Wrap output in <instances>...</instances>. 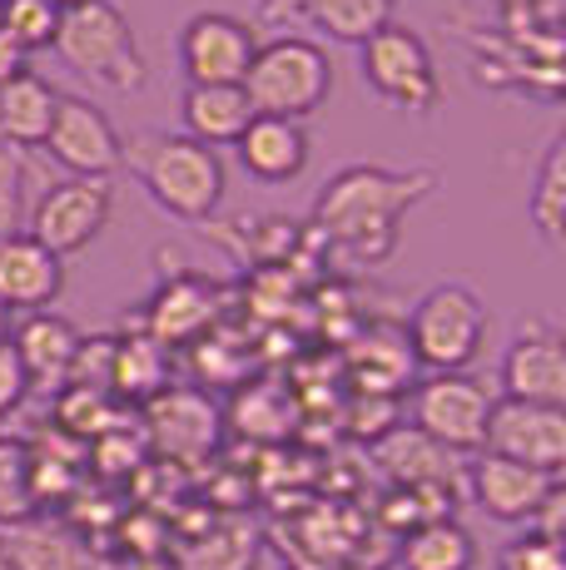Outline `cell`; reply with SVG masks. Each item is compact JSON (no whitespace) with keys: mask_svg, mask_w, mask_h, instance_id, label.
Returning <instances> with one entry per match:
<instances>
[{"mask_svg":"<svg viewBox=\"0 0 566 570\" xmlns=\"http://www.w3.org/2000/svg\"><path fill=\"white\" fill-rule=\"evenodd\" d=\"M482 452L507 456L517 466L547 471V476H562L566 466V407H537V402H492V416H487V436Z\"/></svg>","mask_w":566,"mask_h":570,"instance_id":"7c38bea8","label":"cell"},{"mask_svg":"<svg viewBox=\"0 0 566 570\" xmlns=\"http://www.w3.org/2000/svg\"><path fill=\"white\" fill-rule=\"evenodd\" d=\"M234 149H238V164L258 184H289L309 169V129L293 125V119L254 115L244 135L234 139Z\"/></svg>","mask_w":566,"mask_h":570,"instance_id":"ac0fdd59","label":"cell"},{"mask_svg":"<svg viewBox=\"0 0 566 570\" xmlns=\"http://www.w3.org/2000/svg\"><path fill=\"white\" fill-rule=\"evenodd\" d=\"M0 30H10V40L26 55L50 50L60 30V10L50 0H0Z\"/></svg>","mask_w":566,"mask_h":570,"instance_id":"4316f807","label":"cell"},{"mask_svg":"<svg viewBox=\"0 0 566 570\" xmlns=\"http://www.w3.org/2000/svg\"><path fill=\"white\" fill-rule=\"evenodd\" d=\"M487 327H492V313L467 283H438L412 303L402 337H408L412 363L428 372H467L482 353Z\"/></svg>","mask_w":566,"mask_h":570,"instance_id":"5b68a950","label":"cell"},{"mask_svg":"<svg viewBox=\"0 0 566 570\" xmlns=\"http://www.w3.org/2000/svg\"><path fill=\"white\" fill-rule=\"evenodd\" d=\"M507 402H537V407H566V337L552 317L527 313L511 327V343L497 367Z\"/></svg>","mask_w":566,"mask_h":570,"instance_id":"9c48e42d","label":"cell"},{"mask_svg":"<svg viewBox=\"0 0 566 570\" xmlns=\"http://www.w3.org/2000/svg\"><path fill=\"white\" fill-rule=\"evenodd\" d=\"M244 95L254 115H274L303 125L319 115L333 95V60L319 40L309 36H274L258 40V55L244 75Z\"/></svg>","mask_w":566,"mask_h":570,"instance_id":"277c9868","label":"cell"},{"mask_svg":"<svg viewBox=\"0 0 566 570\" xmlns=\"http://www.w3.org/2000/svg\"><path fill=\"white\" fill-rule=\"evenodd\" d=\"M46 149L60 169H70V179H110L115 169H125V139L110 125L105 109H95L80 95H60L56 119L46 129Z\"/></svg>","mask_w":566,"mask_h":570,"instance_id":"8fae6325","label":"cell"},{"mask_svg":"<svg viewBox=\"0 0 566 570\" xmlns=\"http://www.w3.org/2000/svg\"><path fill=\"white\" fill-rule=\"evenodd\" d=\"M20 214H26V164L16 149H0V244L20 234Z\"/></svg>","mask_w":566,"mask_h":570,"instance_id":"f546056e","label":"cell"},{"mask_svg":"<svg viewBox=\"0 0 566 570\" xmlns=\"http://www.w3.org/2000/svg\"><path fill=\"white\" fill-rule=\"evenodd\" d=\"M0 570H10V561H6V551H0Z\"/></svg>","mask_w":566,"mask_h":570,"instance_id":"d590c367","label":"cell"},{"mask_svg":"<svg viewBox=\"0 0 566 570\" xmlns=\"http://www.w3.org/2000/svg\"><path fill=\"white\" fill-rule=\"evenodd\" d=\"M214 317H219V293L214 283L194 278V273H179L149 303V333H155L159 347L174 343H194L199 333H209Z\"/></svg>","mask_w":566,"mask_h":570,"instance_id":"d6986e66","label":"cell"},{"mask_svg":"<svg viewBox=\"0 0 566 570\" xmlns=\"http://www.w3.org/2000/svg\"><path fill=\"white\" fill-rule=\"evenodd\" d=\"M248 566H254V535H248L244 525H219V531H209L194 546L189 561H184V570H248Z\"/></svg>","mask_w":566,"mask_h":570,"instance_id":"f1b7e54d","label":"cell"},{"mask_svg":"<svg viewBox=\"0 0 566 570\" xmlns=\"http://www.w3.org/2000/svg\"><path fill=\"white\" fill-rule=\"evenodd\" d=\"M492 392L472 372H428L412 387V432L438 442L442 452H482L487 416H492Z\"/></svg>","mask_w":566,"mask_h":570,"instance_id":"52a82bcc","label":"cell"},{"mask_svg":"<svg viewBox=\"0 0 566 570\" xmlns=\"http://www.w3.org/2000/svg\"><path fill=\"white\" fill-rule=\"evenodd\" d=\"M388 20H393V0H264L258 6V26H309L323 30L329 40H343V46H363Z\"/></svg>","mask_w":566,"mask_h":570,"instance_id":"5bb4252c","label":"cell"},{"mask_svg":"<svg viewBox=\"0 0 566 570\" xmlns=\"http://www.w3.org/2000/svg\"><path fill=\"white\" fill-rule=\"evenodd\" d=\"M258 55V30L224 10H199L179 30V70L184 85H244Z\"/></svg>","mask_w":566,"mask_h":570,"instance_id":"30bf717a","label":"cell"},{"mask_svg":"<svg viewBox=\"0 0 566 570\" xmlns=\"http://www.w3.org/2000/svg\"><path fill=\"white\" fill-rule=\"evenodd\" d=\"M165 377V347L155 337H139V343H115V372L110 387L119 392H149Z\"/></svg>","mask_w":566,"mask_h":570,"instance_id":"83f0119b","label":"cell"},{"mask_svg":"<svg viewBox=\"0 0 566 570\" xmlns=\"http://www.w3.org/2000/svg\"><path fill=\"white\" fill-rule=\"evenodd\" d=\"M50 6H56L60 16H65V10H80V6H90V0H50Z\"/></svg>","mask_w":566,"mask_h":570,"instance_id":"836d02e7","label":"cell"},{"mask_svg":"<svg viewBox=\"0 0 566 570\" xmlns=\"http://www.w3.org/2000/svg\"><path fill=\"white\" fill-rule=\"evenodd\" d=\"M502 570H566V551L552 535L527 531V535H517V541H507Z\"/></svg>","mask_w":566,"mask_h":570,"instance_id":"4dcf8cb0","label":"cell"},{"mask_svg":"<svg viewBox=\"0 0 566 570\" xmlns=\"http://www.w3.org/2000/svg\"><path fill=\"white\" fill-rule=\"evenodd\" d=\"M472 501L487 511L492 521L502 525H531L547 497L562 487V476H547V471H531V466H517L507 456H492L482 452L472 462Z\"/></svg>","mask_w":566,"mask_h":570,"instance_id":"4fadbf2b","label":"cell"},{"mask_svg":"<svg viewBox=\"0 0 566 570\" xmlns=\"http://www.w3.org/2000/svg\"><path fill=\"white\" fill-rule=\"evenodd\" d=\"M110 214H115L110 179H56L50 189H40L36 208H30V238L65 263L110 228Z\"/></svg>","mask_w":566,"mask_h":570,"instance_id":"ba28073f","label":"cell"},{"mask_svg":"<svg viewBox=\"0 0 566 570\" xmlns=\"http://www.w3.org/2000/svg\"><path fill=\"white\" fill-rule=\"evenodd\" d=\"M65 293V263L40 248L30 234H10L0 244V308L10 317L26 313H50Z\"/></svg>","mask_w":566,"mask_h":570,"instance_id":"9a60e30c","label":"cell"},{"mask_svg":"<svg viewBox=\"0 0 566 570\" xmlns=\"http://www.w3.org/2000/svg\"><path fill=\"white\" fill-rule=\"evenodd\" d=\"M56 105H60V95L50 90L36 70H26L10 85H0V145L40 149L46 145L50 119H56Z\"/></svg>","mask_w":566,"mask_h":570,"instance_id":"7402d4cb","label":"cell"},{"mask_svg":"<svg viewBox=\"0 0 566 570\" xmlns=\"http://www.w3.org/2000/svg\"><path fill=\"white\" fill-rule=\"evenodd\" d=\"M30 70V55L10 40V30H0V85H10L16 75H26Z\"/></svg>","mask_w":566,"mask_h":570,"instance_id":"d6a6232c","label":"cell"},{"mask_svg":"<svg viewBox=\"0 0 566 570\" xmlns=\"http://www.w3.org/2000/svg\"><path fill=\"white\" fill-rule=\"evenodd\" d=\"M36 517V491H30V452L10 436H0V531Z\"/></svg>","mask_w":566,"mask_h":570,"instance_id":"484cf974","label":"cell"},{"mask_svg":"<svg viewBox=\"0 0 566 570\" xmlns=\"http://www.w3.org/2000/svg\"><path fill=\"white\" fill-rule=\"evenodd\" d=\"M125 164L139 179V189L179 224H209L224 204V159L209 145L169 129H145L125 139Z\"/></svg>","mask_w":566,"mask_h":570,"instance_id":"7a4b0ae2","label":"cell"},{"mask_svg":"<svg viewBox=\"0 0 566 570\" xmlns=\"http://www.w3.org/2000/svg\"><path fill=\"white\" fill-rule=\"evenodd\" d=\"M50 50H56L80 80L100 85V90H110V95H139L149 80L145 50H139L135 30H129L125 10H119L115 0H90V6H80V10H65Z\"/></svg>","mask_w":566,"mask_h":570,"instance_id":"3957f363","label":"cell"},{"mask_svg":"<svg viewBox=\"0 0 566 570\" xmlns=\"http://www.w3.org/2000/svg\"><path fill=\"white\" fill-rule=\"evenodd\" d=\"M179 115H184V135L219 149V145H234L248 129L254 105H248L244 85H184Z\"/></svg>","mask_w":566,"mask_h":570,"instance_id":"ffe728a7","label":"cell"},{"mask_svg":"<svg viewBox=\"0 0 566 570\" xmlns=\"http://www.w3.org/2000/svg\"><path fill=\"white\" fill-rule=\"evenodd\" d=\"M378 466L393 476V487H432V491H452L457 497V466L452 452H442L438 442H428L412 426H398L378 442Z\"/></svg>","mask_w":566,"mask_h":570,"instance_id":"44dd1931","label":"cell"},{"mask_svg":"<svg viewBox=\"0 0 566 570\" xmlns=\"http://www.w3.org/2000/svg\"><path fill=\"white\" fill-rule=\"evenodd\" d=\"M472 556H477L472 535H467V525L452 521V517L418 525V531H408L398 546L402 570H472Z\"/></svg>","mask_w":566,"mask_h":570,"instance_id":"cb8c5ba5","label":"cell"},{"mask_svg":"<svg viewBox=\"0 0 566 570\" xmlns=\"http://www.w3.org/2000/svg\"><path fill=\"white\" fill-rule=\"evenodd\" d=\"M26 397H30V377H26V367H20L16 347H10V337H6V343H0V422H6Z\"/></svg>","mask_w":566,"mask_h":570,"instance_id":"1f68e13d","label":"cell"},{"mask_svg":"<svg viewBox=\"0 0 566 570\" xmlns=\"http://www.w3.org/2000/svg\"><path fill=\"white\" fill-rule=\"evenodd\" d=\"M0 551H6L10 570H115L75 525L40 521V517L6 525L0 531Z\"/></svg>","mask_w":566,"mask_h":570,"instance_id":"2e32d148","label":"cell"},{"mask_svg":"<svg viewBox=\"0 0 566 570\" xmlns=\"http://www.w3.org/2000/svg\"><path fill=\"white\" fill-rule=\"evenodd\" d=\"M149 422H155V436L174 456L209 452L214 432H219V416H214V407L199 392H159L155 407H149Z\"/></svg>","mask_w":566,"mask_h":570,"instance_id":"603a6c76","label":"cell"},{"mask_svg":"<svg viewBox=\"0 0 566 570\" xmlns=\"http://www.w3.org/2000/svg\"><path fill=\"white\" fill-rule=\"evenodd\" d=\"M358 70H363V85L393 109H412V115H432L442 105V80L438 65H432L428 40L412 26H398L388 20L383 30L358 46Z\"/></svg>","mask_w":566,"mask_h":570,"instance_id":"8992f818","label":"cell"},{"mask_svg":"<svg viewBox=\"0 0 566 570\" xmlns=\"http://www.w3.org/2000/svg\"><path fill=\"white\" fill-rule=\"evenodd\" d=\"M10 347H16L30 387L60 392L65 382H70L75 353H80V333H75V323H65L60 313H26L10 327Z\"/></svg>","mask_w":566,"mask_h":570,"instance_id":"e0dca14e","label":"cell"},{"mask_svg":"<svg viewBox=\"0 0 566 570\" xmlns=\"http://www.w3.org/2000/svg\"><path fill=\"white\" fill-rule=\"evenodd\" d=\"M527 218L547 248L566 244V139L562 135H552L547 155H541L537 184L527 194Z\"/></svg>","mask_w":566,"mask_h":570,"instance_id":"d4e9b609","label":"cell"},{"mask_svg":"<svg viewBox=\"0 0 566 570\" xmlns=\"http://www.w3.org/2000/svg\"><path fill=\"white\" fill-rule=\"evenodd\" d=\"M6 337H10V313L0 308V343H6Z\"/></svg>","mask_w":566,"mask_h":570,"instance_id":"e575fe53","label":"cell"},{"mask_svg":"<svg viewBox=\"0 0 566 570\" xmlns=\"http://www.w3.org/2000/svg\"><path fill=\"white\" fill-rule=\"evenodd\" d=\"M438 189L432 169H383V164H353L339 169L313 199V228L329 248L353 254L358 263H383L398 244V224Z\"/></svg>","mask_w":566,"mask_h":570,"instance_id":"6da1fadb","label":"cell"}]
</instances>
